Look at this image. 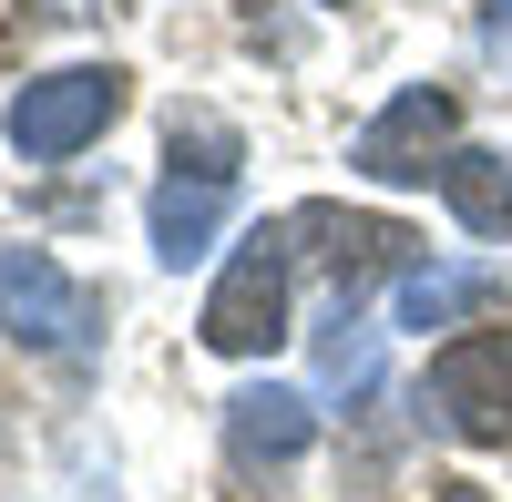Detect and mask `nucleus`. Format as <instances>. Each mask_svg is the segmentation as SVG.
<instances>
[{
  "label": "nucleus",
  "mask_w": 512,
  "mask_h": 502,
  "mask_svg": "<svg viewBox=\"0 0 512 502\" xmlns=\"http://www.w3.org/2000/svg\"><path fill=\"white\" fill-rule=\"evenodd\" d=\"M123 113V72L113 62H72V72H41L11 93V154L21 164H62L103 134V123Z\"/></svg>",
  "instance_id": "f03ea898"
},
{
  "label": "nucleus",
  "mask_w": 512,
  "mask_h": 502,
  "mask_svg": "<svg viewBox=\"0 0 512 502\" xmlns=\"http://www.w3.org/2000/svg\"><path fill=\"white\" fill-rule=\"evenodd\" d=\"M297 236H318L308 257H318L328 287H338V318H359V298H369L379 277H410V226H390V216H338V205H308Z\"/></svg>",
  "instance_id": "423d86ee"
},
{
  "label": "nucleus",
  "mask_w": 512,
  "mask_h": 502,
  "mask_svg": "<svg viewBox=\"0 0 512 502\" xmlns=\"http://www.w3.org/2000/svg\"><path fill=\"white\" fill-rule=\"evenodd\" d=\"M492 267H410L400 277V328H451V318H472L492 308Z\"/></svg>",
  "instance_id": "9d476101"
},
{
  "label": "nucleus",
  "mask_w": 512,
  "mask_h": 502,
  "mask_svg": "<svg viewBox=\"0 0 512 502\" xmlns=\"http://www.w3.org/2000/svg\"><path fill=\"white\" fill-rule=\"evenodd\" d=\"M451 134H461V103L441 93V82H410V93H390L369 113V134L349 144V164L369 185H420V175L451 164Z\"/></svg>",
  "instance_id": "20e7f679"
},
{
  "label": "nucleus",
  "mask_w": 512,
  "mask_h": 502,
  "mask_svg": "<svg viewBox=\"0 0 512 502\" xmlns=\"http://www.w3.org/2000/svg\"><path fill=\"white\" fill-rule=\"evenodd\" d=\"M502 21H512V0H502Z\"/></svg>",
  "instance_id": "f8f14e48"
},
{
  "label": "nucleus",
  "mask_w": 512,
  "mask_h": 502,
  "mask_svg": "<svg viewBox=\"0 0 512 502\" xmlns=\"http://www.w3.org/2000/svg\"><path fill=\"white\" fill-rule=\"evenodd\" d=\"M0 328L31 349H82L103 328V298L62 277V257H41V246H0Z\"/></svg>",
  "instance_id": "39448f33"
},
{
  "label": "nucleus",
  "mask_w": 512,
  "mask_h": 502,
  "mask_svg": "<svg viewBox=\"0 0 512 502\" xmlns=\"http://www.w3.org/2000/svg\"><path fill=\"white\" fill-rule=\"evenodd\" d=\"M451 502H482V492H451Z\"/></svg>",
  "instance_id": "9b49d317"
},
{
  "label": "nucleus",
  "mask_w": 512,
  "mask_h": 502,
  "mask_svg": "<svg viewBox=\"0 0 512 502\" xmlns=\"http://www.w3.org/2000/svg\"><path fill=\"white\" fill-rule=\"evenodd\" d=\"M277 339H287V226H256L226 257L216 298H205V349L216 359H256Z\"/></svg>",
  "instance_id": "7ed1b4c3"
},
{
  "label": "nucleus",
  "mask_w": 512,
  "mask_h": 502,
  "mask_svg": "<svg viewBox=\"0 0 512 502\" xmlns=\"http://www.w3.org/2000/svg\"><path fill=\"white\" fill-rule=\"evenodd\" d=\"M308 431H318V410L297 400V390H236V400H226V451H236L246 472L297 462V451H308Z\"/></svg>",
  "instance_id": "6e6552de"
},
{
  "label": "nucleus",
  "mask_w": 512,
  "mask_h": 502,
  "mask_svg": "<svg viewBox=\"0 0 512 502\" xmlns=\"http://www.w3.org/2000/svg\"><path fill=\"white\" fill-rule=\"evenodd\" d=\"M441 195H451V216L472 226V236H512V154H482V144H451L441 164Z\"/></svg>",
  "instance_id": "1a4fd4ad"
},
{
  "label": "nucleus",
  "mask_w": 512,
  "mask_h": 502,
  "mask_svg": "<svg viewBox=\"0 0 512 502\" xmlns=\"http://www.w3.org/2000/svg\"><path fill=\"white\" fill-rule=\"evenodd\" d=\"M226 205H236V175H205V164L185 175V164H175V175L154 185V257H164V267H195L205 246H216Z\"/></svg>",
  "instance_id": "0eeeda50"
},
{
  "label": "nucleus",
  "mask_w": 512,
  "mask_h": 502,
  "mask_svg": "<svg viewBox=\"0 0 512 502\" xmlns=\"http://www.w3.org/2000/svg\"><path fill=\"white\" fill-rule=\"evenodd\" d=\"M420 410H431V431L472 441V451H502L512 441V328H472V339L431 349Z\"/></svg>",
  "instance_id": "f257e3e1"
}]
</instances>
